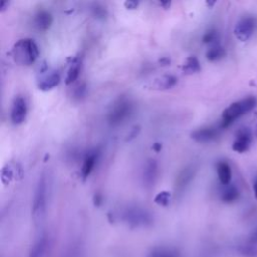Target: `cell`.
<instances>
[{"label":"cell","mask_w":257,"mask_h":257,"mask_svg":"<svg viewBox=\"0 0 257 257\" xmlns=\"http://www.w3.org/2000/svg\"><path fill=\"white\" fill-rule=\"evenodd\" d=\"M14 61L20 65H30L39 57V49L36 42L31 38L17 40L11 50Z\"/></svg>","instance_id":"cell-1"},{"label":"cell","mask_w":257,"mask_h":257,"mask_svg":"<svg viewBox=\"0 0 257 257\" xmlns=\"http://www.w3.org/2000/svg\"><path fill=\"white\" fill-rule=\"evenodd\" d=\"M255 105H256V99L253 97L246 98L245 100H242L240 102L233 103L223 111L222 120L219 128L225 129L229 127L236 119H238L239 116L251 111L255 107Z\"/></svg>","instance_id":"cell-2"},{"label":"cell","mask_w":257,"mask_h":257,"mask_svg":"<svg viewBox=\"0 0 257 257\" xmlns=\"http://www.w3.org/2000/svg\"><path fill=\"white\" fill-rule=\"evenodd\" d=\"M49 194V181L48 177L43 173L39 177L33 196L32 203V215L35 220L43 218L46 211V204H48Z\"/></svg>","instance_id":"cell-3"},{"label":"cell","mask_w":257,"mask_h":257,"mask_svg":"<svg viewBox=\"0 0 257 257\" xmlns=\"http://www.w3.org/2000/svg\"><path fill=\"white\" fill-rule=\"evenodd\" d=\"M133 112V105L127 99H120L112 107L108 114V122L111 126L115 127L123 124Z\"/></svg>","instance_id":"cell-4"},{"label":"cell","mask_w":257,"mask_h":257,"mask_svg":"<svg viewBox=\"0 0 257 257\" xmlns=\"http://www.w3.org/2000/svg\"><path fill=\"white\" fill-rule=\"evenodd\" d=\"M28 105L21 96L14 98L10 111V120L13 125H20L27 119Z\"/></svg>","instance_id":"cell-5"},{"label":"cell","mask_w":257,"mask_h":257,"mask_svg":"<svg viewBox=\"0 0 257 257\" xmlns=\"http://www.w3.org/2000/svg\"><path fill=\"white\" fill-rule=\"evenodd\" d=\"M196 174V168L194 165H189L185 167L177 176L175 182V189L177 192H184L191 182L193 181Z\"/></svg>","instance_id":"cell-6"},{"label":"cell","mask_w":257,"mask_h":257,"mask_svg":"<svg viewBox=\"0 0 257 257\" xmlns=\"http://www.w3.org/2000/svg\"><path fill=\"white\" fill-rule=\"evenodd\" d=\"M254 19L251 17H245L236 25L234 29V34L240 41H247L254 31Z\"/></svg>","instance_id":"cell-7"},{"label":"cell","mask_w":257,"mask_h":257,"mask_svg":"<svg viewBox=\"0 0 257 257\" xmlns=\"http://www.w3.org/2000/svg\"><path fill=\"white\" fill-rule=\"evenodd\" d=\"M159 174V167L156 160L150 159L146 162L145 167L143 169L142 177H143V184L147 188H152L155 186Z\"/></svg>","instance_id":"cell-8"},{"label":"cell","mask_w":257,"mask_h":257,"mask_svg":"<svg viewBox=\"0 0 257 257\" xmlns=\"http://www.w3.org/2000/svg\"><path fill=\"white\" fill-rule=\"evenodd\" d=\"M252 141L251 132L247 128H241L236 133V139L232 145L233 151L237 153H244L248 151Z\"/></svg>","instance_id":"cell-9"},{"label":"cell","mask_w":257,"mask_h":257,"mask_svg":"<svg viewBox=\"0 0 257 257\" xmlns=\"http://www.w3.org/2000/svg\"><path fill=\"white\" fill-rule=\"evenodd\" d=\"M38 81V88L48 91L58 86L60 83V75L56 71H45Z\"/></svg>","instance_id":"cell-10"},{"label":"cell","mask_w":257,"mask_h":257,"mask_svg":"<svg viewBox=\"0 0 257 257\" xmlns=\"http://www.w3.org/2000/svg\"><path fill=\"white\" fill-rule=\"evenodd\" d=\"M218 136V129L213 127L200 128L192 132L191 138L199 143H207L212 141Z\"/></svg>","instance_id":"cell-11"},{"label":"cell","mask_w":257,"mask_h":257,"mask_svg":"<svg viewBox=\"0 0 257 257\" xmlns=\"http://www.w3.org/2000/svg\"><path fill=\"white\" fill-rule=\"evenodd\" d=\"M53 25V15L46 10H39L34 17V26L38 31L49 30Z\"/></svg>","instance_id":"cell-12"},{"label":"cell","mask_w":257,"mask_h":257,"mask_svg":"<svg viewBox=\"0 0 257 257\" xmlns=\"http://www.w3.org/2000/svg\"><path fill=\"white\" fill-rule=\"evenodd\" d=\"M178 84V79L172 75H165L155 79L152 84L151 87L153 89L158 90H166L174 87Z\"/></svg>","instance_id":"cell-13"},{"label":"cell","mask_w":257,"mask_h":257,"mask_svg":"<svg viewBox=\"0 0 257 257\" xmlns=\"http://www.w3.org/2000/svg\"><path fill=\"white\" fill-rule=\"evenodd\" d=\"M216 168H217V175L221 184L228 185L231 182V178H232V171L230 166L226 162H219Z\"/></svg>","instance_id":"cell-14"},{"label":"cell","mask_w":257,"mask_h":257,"mask_svg":"<svg viewBox=\"0 0 257 257\" xmlns=\"http://www.w3.org/2000/svg\"><path fill=\"white\" fill-rule=\"evenodd\" d=\"M81 65H82V62L79 58H76L71 63V66H69V68L67 69L66 77H65V84L66 85H71L78 80L80 73H81Z\"/></svg>","instance_id":"cell-15"},{"label":"cell","mask_w":257,"mask_h":257,"mask_svg":"<svg viewBox=\"0 0 257 257\" xmlns=\"http://www.w3.org/2000/svg\"><path fill=\"white\" fill-rule=\"evenodd\" d=\"M97 159H98V157H97L96 153L89 154L85 158V160L83 162V166H82V176H83V178L86 179L91 174L93 169H95Z\"/></svg>","instance_id":"cell-16"},{"label":"cell","mask_w":257,"mask_h":257,"mask_svg":"<svg viewBox=\"0 0 257 257\" xmlns=\"http://www.w3.org/2000/svg\"><path fill=\"white\" fill-rule=\"evenodd\" d=\"M183 72L187 75H193L197 74L201 71V65L196 57H187L183 64Z\"/></svg>","instance_id":"cell-17"},{"label":"cell","mask_w":257,"mask_h":257,"mask_svg":"<svg viewBox=\"0 0 257 257\" xmlns=\"http://www.w3.org/2000/svg\"><path fill=\"white\" fill-rule=\"evenodd\" d=\"M225 55H226L225 50L222 48V46L215 45L213 48L208 50V52L206 53V57L209 61H217L222 59L225 57Z\"/></svg>","instance_id":"cell-18"},{"label":"cell","mask_w":257,"mask_h":257,"mask_svg":"<svg viewBox=\"0 0 257 257\" xmlns=\"http://www.w3.org/2000/svg\"><path fill=\"white\" fill-rule=\"evenodd\" d=\"M239 197V191L238 189L236 188L235 186H230L229 188H227L222 196H221V200L224 202V203H232L234 202L238 199Z\"/></svg>","instance_id":"cell-19"},{"label":"cell","mask_w":257,"mask_h":257,"mask_svg":"<svg viewBox=\"0 0 257 257\" xmlns=\"http://www.w3.org/2000/svg\"><path fill=\"white\" fill-rule=\"evenodd\" d=\"M171 193L168 191H162L155 197V202L161 206H167L170 203Z\"/></svg>","instance_id":"cell-20"},{"label":"cell","mask_w":257,"mask_h":257,"mask_svg":"<svg viewBox=\"0 0 257 257\" xmlns=\"http://www.w3.org/2000/svg\"><path fill=\"white\" fill-rule=\"evenodd\" d=\"M217 37V33L215 30H210L208 32L205 33V35L203 36V41L205 43H212L214 40H216Z\"/></svg>","instance_id":"cell-21"},{"label":"cell","mask_w":257,"mask_h":257,"mask_svg":"<svg viewBox=\"0 0 257 257\" xmlns=\"http://www.w3.org/2000/svg\"><path fill=\"white\" fill-rule=\"evenodd\" d=\"M138 2L136 1H127L125 2V6L128 8V9H135L138 7Z\"/></svg>","instance_id":"cell-22"},{"label":"cell","mask_w":257,"mask_h":257,"mask_svg":"<svg viewBox=\"0 0 257 257\" xmlns=\"http://www.w3.org/2000/svg\"><path fill=\"white\" fill-rule=\"evenodd\" d=\"M138 131H139V129H138L137 127L133 128V129H132V132L128 135V140H131V139L135 138V137L137 136V134H138Z\"/></svg>","instance_id":"cell-23"},{"label":"cell","mask_w":257,"mask_h":257,"mask_svg":"<svg viewBox=\"0 0 257 257\" xmlns=\"http://www.w3.org/2000/svg\"><path fill=\"white\" fill-rule=\"evenodd\" d=\"M8 4H9V3H8L7 1H2L1 4H0V10H1V11H4V10L6 9L5 6H6V5L8 6Z\"/></svg>","instance_id":"cell-24"},{"label":"cell","mask_w":257,"mask_h":257,"mask_svg":"<svg viewBox=\"0 0 257 257\" xmlns=\"http://www.w3.org/2000/svg\"><path fill=\"white\" fill-rule=\"evenodd\" d=\"M253 190H254V196H255V198L257 199V179H256L255 182H254V185H253Z\"/></svg>","instance_id":"cell-25"},{"label":"cell","mask_w":257,"mask_h":257,"mask_svg":"<svg viewBox=\"0 0 257 257\" xmlns=\"http://www.w3.org/2000/svg\"><path fill=\"white\" fill-rule=\"evenodd\" d=\"M161 148H162V146H161L160 144H158V143L153 146V149H154L156 152H159V151L161 150Z\"/></svg>","instance_id":"cell-26"},{"label":"cell","mask_w":257,"mask_h":257,"mask_svg":"<svg viewBox=\"0 0 257 257\" xmlns=\"http://www.w3.org/2000/svg\"><path fill=\"white\" fill-rule=\"evenodd\" d=\"M256 135H257V129H256Z\"/></svg>","instance_id":"cell-27"}]
</instances>
